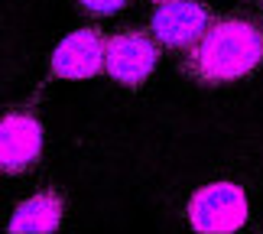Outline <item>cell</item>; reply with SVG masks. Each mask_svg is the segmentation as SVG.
<instances>
[{
	"mask_svg": "<svg viewBox=\"0 0 263 234\" xmlns=\"http://www.w3.org/2000/svg\"><path fill=\"white\" fill-rule=\"evenodd\" d=\"M263 68V23L254 16H215L185 49L182 75L195 85H228Z\"/></svg>",
	"mask_w": 263,
	"mask_h": 234,
	"instance_id": "obj_1",
	"label": "cell"
},
{
	"mask_svg": "<svg viewBox=\"0 0 263 234\" xmlns=\"http://www.w3.org/2000/svg\"><path fill=\"white\" fill-rule=\"evenodd\" d=\"M189 225L201 234H234L247 225V192L237 182H208L189 199Z\"/></svg>",
	"mask_w": 263,
	"mask_h": 234,
	"instance_id": "obj_2",
	"label": "cell"
},
{
	"mask_svg": "<svg viewBox=\"0 0 263 234\" xmlns=\"http://www.w3.org/2000/svg\"><path fill=\"white\" fill-rule=\"evenodd\" d=\"M43 159V120L29 107L0 114V176H26Z\"/></svg>",
	"mask_w": 263,
	"mask_h": 234,
	"instance_id": "obj_3",
	"label": "cell"
},
{
	"mask_svg": "<svg viewBox=\"0 0 263 234\" xmlns=\"http://www.w3.org/2000/svg\"><path fill=\"white\" fill-rule=\"evenodd\" d=\"M159 62V46L149 29H120L104 43V72L124 88H143Z\"/></svg>",
	"mask_w": 263,
	"mask_h": 234,
	"instance_id": "obj_4",
	"label": "cell"
},
{
	"mask_svg": "<svg viewBox=\"0 0 263 234\" xmlns=\"http://www.w3.org/2000/svg\"><path fill=\"white\" fill-rule=\"evenodd\" d=\"M215 13L198 0H166L149 20V36L159 49H189L208 29Z\"/></svg>",
	"mask_w": 263,
	"mask_h": 234,
	"instance_id": "obj_5",
	"label": "cell"
},
{
	"mask_svg": "<svg viewBox=\"0 0 263 234\" xmlns=\"http://www.w3.org/2000/svg\"><path fill=\"white\" fill-rule=\"evenodd\" d=\"M104 43H107V36L98 26H82L75 33H68L55 46L52 59H49L52 78L82 81V78L101 75L104 72Z\"/></svg>",
	"mask_w": 263,
	"mask_h": 234,
	"instance_id": "obj_6",
	"label": "cell"
},
{
	"mask_svg": "<svg viewBox=\"0 0 263 234\" xmlns=\"http://www.w3.org/2000/svg\"><path fill=\"white\" fill-rule=\"evenodd\" d=\"M65 218V199L59 189H43L23 199L10 215V234H52Z\"/></svg>",
	"mask_w": 263,
	"mask_h": 234,
	"instance_id": "obj_7",
	"label": "cell"
},
{
	"mask_svg": "<svg viewBox=\"0 0 263 234\" xmlns=\"http://www.w3.org/2000/svg\"><path fill=\"white\" fill-rule=\"evenodd\" d=\"M130 4V0H78V7L91 16H114Z\"/></svg>",
	"mask_w": 263,
	"mask_h": 234,
	"instance_id": "obj_8",
	"label": "cell"
},
{
	"mask_svg": "<svg viewBox=\"0 0 263 234\" xmlns=\"http://www.w3.org/2000/svg\"><path fill=\"white\" fill-rule=\"evenodd\" d=\"M254 4H260V7H263V0H254Z\"/></svg>",
	"mask_w": 263,
	"mask_h": 234,
	"instance_id": "obj_9",
	"label": "cell"
},
{
	"mask_svg": "<svg viewBox=\"0 0 263 234\" xmlns=\"http://www.w3.org/2000/svg\"><path fill=\"white\" fill-rule=\"evenodd\" d=\"M156 4H166V0H156Z\"/></svg>",
	"mask_w": 263,
	"mask_h": 234,
	"instance_id": "obj_10",
	"label": "cell"
}]
</instances>
